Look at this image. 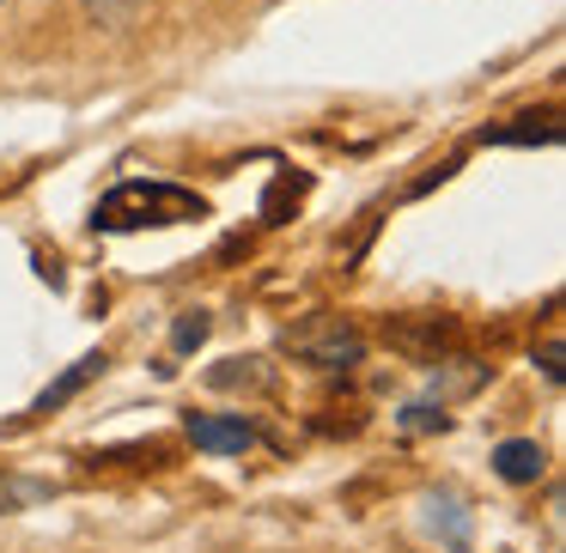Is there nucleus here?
Here are the masks:
<instances>
[{
  "label": "nucleus",
  "mask_w": 566,
  "mask_h": 553,
  "mask_svg": "<svg viewBox=\"0 0 566 553\" xmlns=\"http://www.w3.org/2000/svg\"><path fill=\"white\" fill-rule=\"evenodd\" d=\"M104 365H111V359H104V353H86V359H74V365H67L62 377H55L50 390H43L38 402H31V414H55V407H62V402H74V395L86 390V383L98 377Z\"/></svg>",
  "instance_id": "nucleus-6"
},
{
  "label": "nucleus",
  "mask_w": 566,
  "mask_h": 553,
  "mask_svg": "<svg viewBox=\"0 0 566 553\" xmlns=\"http://www.w3.org/2000/svg\"><path fill=\"white\" fill-rule=\"evenodd\" d=\"M213 390H250V395H269L274 390V365L269 359H226V365L208 371Z\"/></svg>",
  "instance_id": "nucleus-7"
},
{
  "label": "nucleus",
  "mask_w": 566,
  "mask_h": 553,
  "mask_svg": "<svg viewBox=\"0 0 566 553\" xmlns=\"http://www.w3.org/2000/svg\"><path fill=\"white\" fill-rule=\"evenodd\" d=\"M80 7H86L92 25H104V31H128V25H140V19H147L153 0H80Z\"/></svg>",
  "instance_id": "nucleus-8"
},
{
  "label": "nucleus",
  "mask_w": 566,
  "mask_h": 553,
  "mask_svg": "<svg viewBox=\"0 0 566 553\" xmlns=\"http://www.w3.org/2000/svg\"><path fill=\"white\" fill-rule=\"evenodd\" d=\"M281 347L293 359H305V365H317V371H342V365H359V359H366V334L347 317H329V310L293 322V329L281 334Z\"/></svg>",
  "instance_id": "nucleus-2"
},
{
  "label": "nucleus",
  "mask_w": 566,
  "mask_h": 553,
  "mask_svg": "<svg viewBox=\"0 0 566 553\" xmlns=\"http://www.w3.org/2000/svg\"><path fill=\"white\" fill-rule=\"evenodd\" d=\"M208 329H213V322H208V310H184V322H177V334H171V341H177V353L201 347V341H208Z\"/></svg>",
  "instance_id": "nucleus-10"
},
{
  "label": "nucleus",
  "mask_w": 566,
  "mask_h": 553,
  "mask_svg": "<svg viewBox=\"0 0 566 553\" xmlns=\"http://www.w3.org/2000/svg\"><path fill=\"white\" fill-rule=\"evenodd\" d=\"M189 444L208 456H244L250 444H256V426H250L244 414L220 419V414H189Z\"/></svg>",
  "instance_id": "nucleus-3"
},
{
  "label": "nucleus",
  "mask_w": 566,
  "mask_h": 553,
  "mask_svg": "<svg viewBox=\"0 0 566 553\" xmlns=\"http://www.w3.org/2000/svg\"><path fill=\"white\" fill-rule=\"evenodd\" d=\"M189 220H208V201L196 189L159 183V177H128L92 208L98 232H140V225H189Z\"/></svg>",
  "instance_id": "nucleus-1"
},
{
  "label": "nucleus",
  "mask_w": 566,
  "mask_h": 553,
  "mask_svg": "<svg viewBox=\"0 0 566 553\" xmlns=\"http://www.w3.org/2000/svg\"><path fill=\"white\" fill-rule=\"evenodd\" d=\"M55 487H43V480H0V511H13V504H25V499H50Z\"/></svg>",
  "instance_id": "nucleus-9"
},
{
  "label": "nucleus",
  "mask_w": 566,
  "mask_h": 553,
  "mask_svg": "<svg viewBox=\"0 0 566 553\" xmlns=\"http://www.w3.org/2000/svg\"><path fill=\"white\" fill-rule=\"evenodd\" d=\"M542 468H548V456H542V444H530V438H505L500 450H493V475L512 480V487L542 480Z\"/></svg>",
  "instance_id": "nucleus-5"
},
{
  "label": "nucleus",
  "mask_w": 566,
  "mask_h": 553,
  "mask_svg": "<svg viewBox=\"0 0 566 553\" xmlns=\"http://www.w3.org/2000/svg\"><path fill=\"white\" fill-rule=\"evenodd\" d=\"M0 7H7V0H0Z\"/></svg>",
  "instance_id": "nucleus-11"
},
{
  "label": "nucleus",
  "mask_w": 566,
  "mask_h": 553,
  "mask_svg": "<svg viewBox=\"0 0 566 553\" xmlns=\"http://www.w3.org/2000/svg\"><path fill=\"white\" fill-rule=\"evenodd\" d=\"M420 523L432 541H444V553H469V511L457 492H420Z\"/></svg>",
  "instance_id": "nucleus-4"
}]
</instances>
